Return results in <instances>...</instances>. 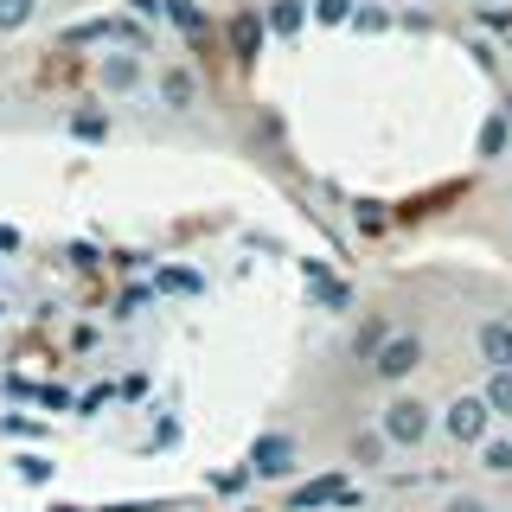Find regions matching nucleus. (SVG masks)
Listing matches in <instances>:
<instances>
[{
    "label": "nucleus",
    "mask_w": 512,
    "mask_h": 512,
    "mask_svg": "<svg viewBox=\"0 0 512 512\" xmlns=\"http://www.w3.org/2000/svg\"><path fill=\"white\" fill-rule=\"evenodd\" d=\"M135 13H167V0H135Z\"/></svg>",
    "instance_id": "obj_21"
},
{
    "label": "nucleus",
    "mask_w": 512,
    "mask_h": 512,
    "mask_svg": "<svg viewBox=\"0 0 512 512\" xmlns=\"http://www.w3.org/2000/svg\"><path fill=\"white\" fill-rule=\"evenodd\" d=\"M474 359L487 372H512V314H487L474 327Z\"/></svg>",
    "instance_id": "obj_5"
},
{
    "label": "nucleus",
    "mask_w": 512,
    "mask_h": 512,
    "mask_svg": "<svg viewBox=\"0 0 512 512\" xmlns=\"http://www.w3.org/2000/svg\"><path fill=\"white\" fill-rule=\"evenodd\" d=\"M39 20V0H0V32H20Z\"/></svg>",
    "instance_id": "obj_16"
},
{
    "label": "nucleus",
    "mask_w": 512,
    "mask_h": 512,
    "mask_svg": "<svg viewBox=\"0 0 512 512\" xmlns=\"http://www.w3.org/2000/svg\"><path fill=\"white\" fill-rule=\"evenodd\" d=\"M20 474L26 480H45V474H52V461H45V455H20Z\"/></svg>",
    "instance_id": "obj_20"
},
{
    "label": "nucleus",
    "mask_w": 512,
    "mask_h": 512,
    "mask_svg": "<svg viewBox=\"0 0 512 512\" xmlns=\"http://www.w3.org/2000/svg\"><path fill=\"white\" fill-rule=\"evenodd\" d=\"M442 512H493V506H487V493H448Z\"/></svg>",
    "instance_id": "obj_18"
},
{
    "label": "nucleus",
    "mask_w": 512,
    "mask_h": 512,
    "mask_svg": "<svg viewBox=\"0 0 512 512\" xmlns=\"http://www.w3.org/2000/svg\"><path fill=\"white\" fill-rule=\"evenodd\" d=\"M352 32H365V39H378V32H391V13H384L378 0H359V13H352Z\"/></svg>",
    "instance_id": "obj_15"
},
{
    "label": "nucleus",
    "mask_w": 512,
    "mask_h": 512,
    "mask_svg": "<svg viewBox=\"0 0 512 512\" xmlns=\"http://www.w3.org/2000/svg\"><path fill=\"white\" fill-rule=\"evenodd\" d=\"M154 96H160V109H173V116H186L192 103H199V71H186V64H160L154 71Z\"/></svg>",
    "instance_id": "obj_6"
},
{
    "label": "nucleus",
    "mask_w": 512,
    "mask_h": 512,
    "mask_svg": "<svg viewBox=\"0 0 512 512\" xmlns=\"http://www.w3.org/2000/svg\"><path fill=\"white\" fill-rule=\"evenodd\" d=\"M493 404L480 391H461V397H448L442 404V436L455 442V448H480V442H493Z\"/></svg>",
    "instance_id": "obj_2"
},
{
    "label": "nucleus",
    "mask_w": 512,
    "mask_h": 512,
    "mask_svg": "<svg viewBox=\"0 0 512 512\" xmlns=\"http://www.w3.org/2000/svg\"><path fill=\"white\" fill-rule=\"evenodd\" d=\"M0 314H7V301H0Z\"/></svg>",
    "instance_id": "obj_22"
},
{
    "label": "nucleus",
    "mask_w": 512,
    "mask_h": 512,
    "mask_svg": "<svg viewBox=\"0 0 512 512\" xmlns=\"http://www.w3.org/2000/svg\"><path fill=\"white\" fill-rule=\"evenodd\" d=\"M96 84H103V96H135L148 84V64H141V52H103L96 58Z\"/></svg>",
    "instance_id": "obj_4"
},
{
    "label": "nucleus",
    "mask_w": 512,
    "mask_h": 512,
    "mask_svg": "<svg viewBox=\"0 0 512 512\" xmlns=\"http://www.w3.org/2000/svg\"><path fill=\"white\" fill-rule=\"evenodd\" d=\"M263 39H269V20H256V13H237V20H231L237 58H256V52H263Z\"/></svg>",
    "instance_id": "obj_12"
},
{
    "label": "nucleus",
    "mask_w": 512,
    "mask_h": 512,
    "mask_svg": "<svg viewBox=\"0 0 512 512\" xmlns=\"http://www.w3.org/2000/svg\"><path fill=\"white\" fill-rule=\"evenodd\" d=\"M64 128H71L77 141H90V148H103V141L116 135V122H109V109H96V103H77V109H71V122H64Z\"/></svg>",
    "instance_id": "obj_9"
},
{
    "label": "nucleus",
    "mask_w": 512,
    "mask_h": 512,
    "mask_svg": "<svg viewBox=\"0 0 512 512\" xmlns=\"http://www.w3.org/2000/svg\"><path fill=\"white\" fill-rule=\"evenodd\" d=\"M416 365H423V340H416V333H384L378 352H372V378L391 384V391H404L416 378Z\"/></svg>",
    "instance_id": "obj_3"
},
{
    "label": "nucleus",
    "mask_w": 512,
    "mask_h": 512,
    "mask_svg": "<svg viewBox=\"0 0 512 512\" xmlns=\"http://www.w3.org/2000/svg\"><path fill=\"white\" fill-rule=\"evenodd\" d=\"M480 397L493 404V416H500V423H512V372H487V384H480Z\"/></svg>",
    "instance_id": "obj_13"
},
{
    "label": "nucleus",
    "mask_w": 512,
    "mask_h": 512,
    "mask_svg": "<svg viewBox=\"0 0 512 512\" xmlns=\"http://www.w3.org/2000/svg\"><path fill=\"white\" fill-rule=\"evenodd\" d=\"M167 13H173V20H180L186 32H199V26H205V13H199V7H192V0H173V7H167Z\"/></svg>",
    "instance_id": "obj_19"
},
{
    "label": "nucleus",
    "mask_w": 512,
    "mask_h": 512,
    "mask_svg": "<svg viewBox=\"0 0 512 512\" xmlns=\"http://www.w3.org/2000/svg\"><path fill=\"white\" fill-rule=\"evenodd\" d=\"M250 468L263 474V480H282V474H295V468H301V448L288 442V436H256V448H250Z\"/></svg>",
    "instance_id": "obj_7"
},
{
    "label": "nucleus",
    "mask_w": 512,
    "mask_h": 512,
    "mask_svg": "<svg viewBox=\"0 0 512 512\" xmlns=\"http://www.w3.org/2000/svg\"><path fill=\"white\" fill-rule=\"evenodd\" d=\"M378 429H384L391 448H423L442 429V410L429 404V397H416V391H391L384 410H378Z\"/></svg>",
    "instance_id": "obj_1"
},
{
    "label": "nucleus",
    "mask_w": 512,
    "mask_h": 512,
    "mask_svg": "<svg viewBox=\"0 0 512 512\" xmlns=\"http://www.w3.org/2000/svg\"><path fill=\"white\" fill-rule=\"evenodd\" d=\"M474 455H480V468H487V474H512V436H493V442H480Z\"/></svg>",
    "instance_id": "obj_14"
},
{
    "label": "nucleus",
    "mask_w": 512,
    "mask_h": 512,
    "mask_svg": "<svg viewBox=\"0 0 512 512\" xmlns=\"http://www.w3.org/2000/svg\"><path fill=\"white\" fill-rule=\"evenodd\" d=\"M384 455H391V442H384V429H378V423H372V429H359V436L346 442V461H352V468H378Z\"/></svg>",
    "instance_id": "obj_11"
},
{
    "label": "nucleus",
    "mask_w": 512,
    "mask_h": 512,
    "mask_svg": "<svg viewBox=\"0 0 512 512\" xmlns=\"http://www.w3.org/2000/svg\"><path fill=\"white\" fill-rule=\"evenodd\" d=\"M263 20L276 39H295V32H308L314 20V0H263Z\"/></svg>",
    "instance_id": "obj_8"
},
{
    "label": "nucleus",
    "mask_w": 512,
    "mask_h": 512,
    "mask_svg": "<svg viewBox=\"0 0 512 512\" xmlns=\"http://www.w3.org/2000/svg\"><path fill=\"white\" fill-rule=\"evenodd\" d=\"M359 0H314V26H352Z\"/></svg>",
    "instance_id": "obj_17"
},
{
    "label": "nucleus",
    "mask_w": 512,
    "mask_h": 512,
    "mask_svg": "<svg viewBox=\"0 0 512 512\" xmlns=\"http://www.w3.org/2000/svg\"><path fill=\"white\" fill-rule=\"evenodd\" d=\"M506 141H512V109H493V116L480 122V135H474V154L480 160H500Z\"/></svg>",
    "instance_id": "obj_10"
}]
</instances>
